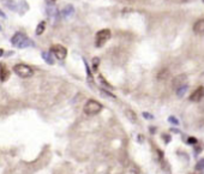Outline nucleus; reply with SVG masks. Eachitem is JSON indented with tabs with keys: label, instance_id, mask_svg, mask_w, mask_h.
Returning <instances> with one entry per match:
<instances>
[{
	"label": "nucleus",
	"instance_id": "obj_1",
	"mask_svg": "<svg viewBox=\"0 0 204 174\" xmlns=\"http://www.w3.org/2000/svg\"><path fill=\"white\" fill-rule=\"evenodd\" d=\"M102 109V105L98 102V101H95V100H89L85 105H84V113L88 114V115H95L97 113H100Z\"/></svg>",
	"mask_w": 204,
	"mask_h": 174
},
{
	"label": "nucleus",
	"instance_id": "obj_2",
	"mask_svg": "<svg viewBox=\"0 0 204 174\" xmlns=\"http://www.w3.org/2000/svg\"><path fill=\"white\" fill-rule=\"evenodd\" d=\"M13 71L21 78H29V77H31L34 74V70L30 66L25 65V64H17V65H15Z\"/></svg>",
	"mask_w": 204,
	"mask_h": 174
},
{
	"label": "nucleus",
	"instance_id": "obj_3",
	"mask_svg": "<svg viewBox=\"0 0 204 174\" xmlns=\"http://www.w3.org/2000/svg\"><path fill=\"white\" fill-rule=\"evenodd\" d=\"M111 30L109 29H102L100 30L97 34H96V41H95V45L96 47H102L109 39H111Z\"/></svg>",
	"mask_w": 204,
	"mask_h": 174
},
{
	"label": "nucleus",
	"instance_id": "obj_4",
	"mask_svg": "<svg viewBox=\"0 0 204 174\" xmlns=\"http://www.w3.org/2000/svg\"><path fill=\"white\" fill-rule=\"evenodd\" d=\"M51 52H52V54H53L57 59H59V60H64V59L66 58V55H67L66 48H65L64 46H61V45H53L52 48H51Z\"/></svg>",
	"mask_w": 204,
	"mask_h": 174
},
{
	"label": "nucleus",
	"instance_id": "obj_5",
	"mask_svg": "<svg viewBox=\"0 0 204 174\" xmlns=\"http://www.w3.org/2000/svg\"><path fill=\"white\" fill-rule=\"evenodd\" d=\"M12 43H13L15 46H17V47H25L29 42H28V39H27V36H25L24 34L17 33V34L12 37Z\"/></svg>",
	"mask_w": 204,
	"mask_h": 174
},
{
	"label": "nucleus",
	"instance_id": "obj_6",
	"mask_svg": "<svg viewBox=\"0 0 204 174\" xmlns=\"http://www.w3.org/2000/svg\"><path fill=\"white\" fill-rule=\"evenodd\" d=\"M204 97V86H198V88L191 94L190 100L193 102H198Z\"/></svg>",
	"mask_w": 204,
	"mask_h": 174
},
{
	"label": "nucleus",
	"instance_id": "obj_7",
	"mask_svg": "<svg viewBox=\"0 0 204 174\" xmlns=\"http://www.w3.org/2000/svg\"><path fill=\"white\" fill-rule=\"evenodd\" d=\"M186 82V74H179V76H176V77H174V79H173V88H180V86H182L184 85V83Z\"/></svg>",
	"mask_w": 204,
	"mask_h": 174
},
{
	"label": "nucleus",
	"instance_id": "obj_8",
	"mask_svg": "<svg viewBox=\"0 0 204 174\" xmlns=\"http://www.w3.org/2000/svg\"><path fill=\"white\" fill-rule=\"evenodd\" d=\"M9 77H10V71H9V68H7L4 64H1V65H0V80H1V82H5V80L9 79Z\"/></svg>",
	"mask_w": 204,
	"mask_h": 174
},
{
	"label": "nucleus",
	"instance_id": "obj_9",
	"mask_svg": "<svg viewBox=\"0 0 204 174\" xmlns=\"http://www.w3.org/2000/svg\"><path fill=\"white\" fill-rule=\"evenodd\" d=\"M193 31L196 34H204V19H199L193 25Z\"/></svg>",
	"mask_w": 204,
	"mask_h": 174
},
{
	"label": "nucleus",
	"instance_id": "obj_10",
	"mask_svg": "<svg viewBox=\"0 0 204 174\" xmlns=\"http://www.w3.org/2000/svg\"><path fill=\"white\" fill-rule=\"evenodd\" d=\"M169 76H170L169 70H168L167 67H165V68H161V70L159 71V73H157V79H159V80H166Z\"/></svg>",
	"mask_w": 204,
	"mask_h": 174
},
{
	"label": "nucleus",
	"instance_id": "obj_11",
	"mask_svg": "<svg viewBox=\"0 0 204 174\" xmlns=\"http://www.w3.org/2000/svg\"><path fill=\"white\" fill-rule=\"evenodd\" d=\"M45 27H46V23H45V22H41V23L37 25V28H36V34H37V35H41V34L45 31Z\"/></svg>",
	"mask_w": 204,
	"mask_h": 174
},
{
	"label": "nucleus",
	"instance_id": "obj_12",
	"mask_svg": "<svg viewBox=\"0 0 204 174\" xmlns=\"http://www.w3.org/2000/svg\"><path fill=\"white\" fill-rule=\"evenodd\" d=\"M186 89H187L186 85H182V86H180V88H178V95H179V96H182L184 93L186 91Z\"/></svg>",
	"mask_w": 204,
	"mask_h": 174
},
{
	"label": "nucleus",
	"instance_id": "obj_13",
	"mask_svg": "<svg viewBox=\"0 0 204 174\" xmlns=\"http://www.w3.org/2000/svg\"><path fill=\"white\" fill-rule=\"evenodd\" d=\"M127 117L132 120V121H136V117H133V112H131V111H127Z\"/></svg>",
	"mask_w": 204,
	"mask_h": 174
},
{
	"label": "nucleus",
	"instance_id": "obj_14",
	"mask_svg": "<svg viewBox=\"0 0 204 174\" xmlns=\"http://www.w3.org/2000/svg\"><path fill=\"white\" fill-rule=\"evenodd\" d=\"M187 142H188L190 144H196V143H197V139H196L194 137H190V138L187 139Z\"/></svg>",
	"mask_w": 204,
	"mask_h": 174
},
{
	"label": "nucleus",
	"instance_id": "obj_15",
	"mask_svg": "<svg viewBox=\"0 0 204 174\" xmlns=\"http://www.w3.org/2000/svg\"><path fill=\"white\" fill-rule=\"evenodd\" d=\"M97 65H98V59H97V58H95V59H94V68H95V70H96Z\"/></svg>",
	"mask_w": 204,
	"mask_h": 174
},
{
	"label": "nucleus",
	"instance_id": "obj_16",
	"mask_svg": "<svg viewBox=\"0 0 204 174\" xmlns=\"http://www.w3.org/2000/svg\"><path fill=\"white\" fill-rule=\"evenodd\" d=\"M200 162H202L200 164H197V168H198V169H200V168H203V167H204V160H202Z\"/></svg>",
	"mask_w": 204,
	"mask_h": 174
},
{
	"label": "nucleus",
	"instance_id": "obj_17",
	"mask_svg": "<svg viewBox=\"0 0 204 174\" xmlns=\"http://www.w3.org/2000/svg\"><path fill=\"white\" fill-rule=\"evenodd\" d=\"M47 3H48V4H54L55 0H47Z\"/></svg>",
	"mask_w": 204,
	"mask_h": 174
},
{
	"label": "nucleus",
	"instance_id": "obj_18",
	"mask_svg": "<svg viewBox=\"0 0 204 174\" xmlns=\"http://www.w3.org/2000/svg\"><path fill=\"white\" fill-rule=\"evenodd\" d=\"M124 1H126V3H135V1H137V0H124Z\"/></svg>",
	"mask_w": 204,
	"mask_h": 174
},
{
	"label": "nucleus",
	"instance_id": "obj_19",
	"mask_svg": "<svg viewBox=\"0 0 204 174\" xmlns=\"http://www.w3.org/2000/svg\"><path fill=\"white\" fill-rule=\"evenodd\" d=\"M3 54H4V51H3V49H0V57H1Z\"/></svg>",
	"mask_w": 204,
	"mask_h": 174
}]
</instances>
